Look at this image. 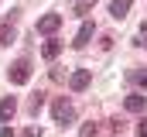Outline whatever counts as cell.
Here are the masks:
<instances>
[{
    "label": "cell",
    "mask_w": 147,
    "mask_h": 137,
    "mask_svg": "<svg viewBox=\"0 0 147 137\" xmlns=\"http://www.w3.org/2000/svg\"><path fill=\"white\" fill-rule=\"evenodd\" d=\"M51 117H55V123H72L75 120V106L65 96H58V100L51 103Z\"/></svg>",
    "instance_id": "obj_1"
},
{
    "label": "cell",
    "mask_w": 147,
    "mask_h": 137,
    "mask_svg": "<svg viewBox=\"0 0 147 137\" xmlns=\"http://www.w3.org/2000/svg\"><path fill=\"white\" fill-rule=\"evenodd\" d=\"M7 79H10L14 86H24V82L31 79V62H28V58H21V62H14V65L7 68Z\"/></svg>",
    "instance_id": "obj_2"
},
{
    "label": "cell",
    "mask_w": 147,
    "mask_h": 137,
    "mask_svg": "<svg viewBox=\"0 0 147 137\" xmlns=\"http://www.w3.org/2000/svg\"><path fill=\"white\" fill-rule=\"evenodd\" d=\"M62 28V14H45L38 17V34H55Z\"/></svg>",
    "instance_id": "obj_3"
},
{
    "label": "cell",
    "mask_w": 147,
    "mask_h": 137,
    "mask_svg": "<svg viewBox=\"0 0 147 137\" xmlns=\"http://www.w3.org/2000/svg\"><path fill=\"white\" fill-rule=\"evenodd\" d=\"M89 82H92V72H89V68H75L72 75H69V86H72L75 93H82Z\"/></svg>",
    "instance_id": "obj_4"
},
{
    "label": "cell",
    "mask_w": 147,
    "mask_h": 137,
    "mask_svg": "<svg viewBox=\"0 0 147 137\" xmlns=\"http://www.w3.org/2000/svg\"><path fill=\"white\" fill-rule=\"evenodd\" d=\"M123 106H127L130 113H144V106H147V96H140V93H130V96L123 100Z\"/></svg>",
    "instance_id": "obj_5"
},
{
    "label": "cell",
    "mask_w": 147,
    "mask_h": 137,
    "mask_svg": "<svg viewBox=\"0 0 147 137\" xmlns=\"http://www.w3.org/2000/svg\"><path fill=\"white\" fill-rule=\"evenodd\" d=\"M92 31H96V28L86 21V24L79 28V34H75V41H72V45H75V48H86V45H89V38H92Z\"/></svg>",
    "instance_id": "obj_6"
},
{
    "label": "cell",
    "mask_w": 147,
    "mask_h": 137,
    "mask_svg": "<svg viewBox=\"0 0 147 137\" xmlns=\"http://www.w3.org/2000/svg\"><path fill=\"white\" fill-rule=\"evenodd\" d=\"M17 113V100L14 96H7V100H0V120H10Z\"/></svg>",
    "instance_id": "obj_7"
},
{
    "label": "cell",
    "mask_w": 147,
    "mask_h": 137,
    "mask_svg": "<svg viewBox=\"0 0 147 137\" xmlns=\"http://www.w3.org/2000/svg\"><path fill=\"white\" fill-rule=\"evenodd\" d=\"M127 10H130V0H113V3H110V14L116 17V21H123Z\"/></svg>",
    "instance_id": "obj_8"
},
{
    "label": "cell",
    "mask_w": 147,
    "mask_h": 137,
    "mask_svg": "<svg viewBox=\"0 0 147 137\" xmlns=\"http://www.w3.org/2000/svg\"><path fill=\"white\" fill-rule=\"evenodd\" d=\"M41 55L51 62V58H58L62 55V41H45V48H41Z\"/></svg>",
    "instance_id": "obj_9"
},
{
    "label": "cell",
    "mask_w": 147,
    "mask_h": 137,
    "mask_svg": "<svg viewBox=\"0 0 147 137\" xmlns=\"http://www.w3.org/2000/svg\"><path fill=\"white\" fill-rule=\"evenodd\" d=\"M10 41H14V24L0 21V45H10Z\"/></svg>",
    "instance_id": "obj_10"
},
{
    "label": "cell",
    "mask_w": 147,
    "mask_h": 137,
    "mask_svg": "<svg viewBox=\"0 0 147 137\" xmlns=\"http://www.w3.org/2000/svg\"><path fill=\"white\" fill-rule=\"evenodd\" d=\"M130 82H137V86L147 89V68H134V72H130Z\"/></svg>",
    "instance_id": "obj_11"
},
{
    "label": "cell",
    "mask_w": 147,
    "mask_h": 137,
    "mask_svg": "<svg viewBox=\"0 0 147 137\" xmlns=\"http://www.w3.org/2000/svg\"><path fill=\"white\" fill-rule=\"evenodd\" d=\"M72 3H75V14H82V17H86V14L92 10V3H96V0H72Z\"/></svg>",
    "instance_id": "obj_12"
},
{
    "label": "cell",
    "mask_w": 147,
    "mask_h": 137,
    "mask_svg": "<svg viewBox=\"0 0 147 137\" xmlns=\"http://www.w3.org/2000/svg\"><path fill=\"white\" fill-rule=\"evenodd\" d=\"M79 137H96V123H86V127L79 130Z\"/></svg>",
    "instance_id": "obj_13"
},
{
    "label": "cell",
    "mask_w": 147,
    "mask_h": 137,
    "mask_svg": "<svg viewBox=\"0 0 147 137\" xmlns=\"http://www.w3.org/2000/svg\"><path fill=\"white\" fill-rule=\"evenodd\" d=\"M41 106H45V96H41V93H38L34 100H31V113H38V110H41Z\"/></svg>",
    "instance_id": "obj_14"
},
{
    "label": "cell",
    "mask_w": 147,
    "mask_h": 137,
    "mask_svg": "<svg viewBox=\"0 0 147 137\" xmlns=\"http://www.w3.org/2000/svg\"><path fill=\"white\" fill-rule=\"evenodd\" d=\"M137 45H140V48L147 45V24H140V34H137Z\"/></svg>",
    "instance_id": "obj_15"
},
{
    "label": "cell",
    "mask_w": 147,
    "mask_h": 137,
    "mask_svg": "<svg viewBox=\"0 0 147 137\" xmlns=\"http://www.w3.org/2000/svg\"><path fill=\"white\" fill-rule=\"evenodd\" d=\"M24 137H41V130H38V127H28V130H24Z\"/></svg>",
    "instance_id": "obj_16"
},
{
    "label": "cell",
    "mask_w": 147,
    "mask_h": 137,
    "mask_svg": "<svg viewBox=\"0 0 147 137\" xmlns=\"http://www.w3.org/2000/svg\"><path fill=\"white\" fill-rule=\"evenodd\" d=\"M137 137H147V120L140 123V127H137Z\"/></svg>",
    "instance_id": "obj_17"
},
{
    "label": "cell",
    "mask_w": 147,
    "mask_h": 137,
    "mask_svg": "<svg viewBox=\"0 0 147 137\" xmlns=\"http://www.w3.org/2000/svg\"><path fill=\"white\" fill-rule=\"evenodd\" d=\"M0 137H14V130L10 127H0Z\"/></svg>",
    "instance_id": "obj_18"
}]
</instances>
